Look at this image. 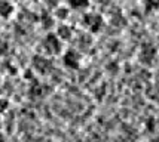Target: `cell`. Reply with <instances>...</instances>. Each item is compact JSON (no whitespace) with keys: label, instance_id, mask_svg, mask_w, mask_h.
Here are the masks:
<instances>
[{"label":"cell","instance_id":"cell-1","mask_svg":"<svg viewBox=\"0 0 159 142\" xmlns=\"http://www.w3.org/2000/svg\"><path fill=\"white\" fill-rule=\"evenodd\" d=\"M43 47L45 52L49 55H57L61 50V39L57 34H48L43 40Z\"/></svg>","mask_w":159,"mask_h":142},{"label":"cell","instance_id":"cell-2","mask_svg":"<svg viewBox=\"0 0 159 142\" xmlns=\"http://www.w3.org/2000/svg\"><path fill=\"white\" fill-rule=\"evenodd\" d=\"M83 24L86 25V28H88L89 31L97 33V31H100V28L103 25V18L100 16V14L91 12V14H86L83 16Z\"/></svg>","mask_w":159,"mask_h":142},{"label":"cell","instance_id":"cell-3","mask_svg":"<svg viewBox=\"0 0 159 142\" xmlns=\"http://www.w3.org/2000/svg\"><path fill=\"white\" fill-rule=\"evenodd\" d=\"M62 62L70 70H76V68H79V64H80V56H79L76 50L70 49V50H67L66 54L62 55Z\"/></svg>","mask_w":159,"mask_h":142},{"label":"cell","instance_id":"cell-4","mask_svg":"<svg viewBox=\"0 0 159 142\" xmlns=\"http://www.w3.org/2000/svg\"><path fill=\"white\" fill-rule=\"evenodd\" d=\"M155 55H156L155 47L144 46V47H143V50H141V54H140V59H141L143 62H150L153 58H155Z\"/></svg>","mask_w":159,"mask_h":142},{"label":"cell","instance_id":"cell-5","mask_svg":"<svg viewBox=\"0 0 159 142\" xmlns=\"http://www.w3.org/2000/svg\"><path fill=\"white\" fill-rule=\"evenodd\" d=\"M51 61H48V59H45V58H42V56H36L34 58V67L37 68V70H40L42 73H46L49 68H51Z\"/></svg>","mask_w":159,"mask_h":142},{"label":"cell","instance_id":"cell-6","mask_svg":"<svg viewBox=\"0 0 159 142\" xmlns=\"http://www.w3.org/2000/svg\"><path fill=\"white\" fill-rule=\"evenodd\" d=\"M57 36L61 39V40H69L70 37L73 36V30L69 27V25H61V27L58 28V33Z\"/></svg>","mask_w":159,"mask_h":142},{"label":"cell","instance_id":"cell-7","mask_svg":"<svg viewBox=\"0 0 159 142\" xmlns=\"http://www.w3.org/2000/svg\"><path fill=\"white\" fill-rule=\"evenodd\" d=\"M12 11H14V6L6 2V0H0V16H9V15L12 14Z\"/></svg>","mask_w":159,"mask_h":142},{"label":"cell","instance_id":"cell-8","mask_svg":"<svg viewBox=\"0 0 159 142\" xmlns=\"http://www.w3.org/2000/svg\"><path fill=\"white\" fill-rule=\"evenodd\" d=\"M69 5L73 9H83L89 5V0H69Z\"/></svg>","mask_w":159,"mask_h":142},{"label":"cell","instance_id":"cell-9","mask_svg":"<svg viewBox=\"0 0 159 142\" xmlns=\"http://www.w3.org/2000/svg\"><path fill=\"white\" fill-rule=\"evenodd\" d=\"M159 6V0H146V9L150 11V9H155V7Z\"/></svg>","mask_w":159,"mask_h":142},{"label":"cell","instance_id":"cell-10","mask_svg":"<svg viewBox=\"0 0 159 142\" xmlns=\"http://www.w3.org/2000/svg\"><path fill=\"white\" fill-rule=\"evenodd\" d=\"M58 12H60V14H58L60 18H67V14H69V11H67V9H60Z\"/></svg>","mask_w":159,"mask_h":142}]
</instances>
